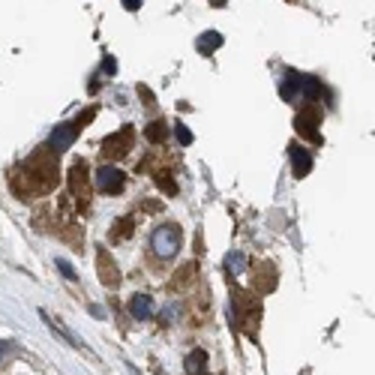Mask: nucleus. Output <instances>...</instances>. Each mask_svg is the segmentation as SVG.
<instances>
[{
	"label": "nucleus",
	"mask_w": 375,
	"mask_h": 375,
	"mask_svg": "<svg viewBox=\"0 0 375 375\" xmlns=\"http://www.w3.org/2000/svg\"><path fill=\"white\" fill-rule=\"evenodd\" d=\"M57 154H51L48 147H42L36 150L34 156L27 159V163H21L15 168V175L13 180H9V186H21L27 180V198L30 196H42V192H48L51 186L57 184Z\"/></svg>",
	"instance_id": "nucleus-1"
},
{
	"label": "nucleus",
	"mask_w": 375,
	"mask_h": 375,
	"mask_svg": "<svg viewBox=\"0 0 375 375\" xmlns=\"http://www.w3.org/2000/svg\"><path fill=\"white\" fill-rule=\"evenodd\" d=\"M180 243H184V229H180L177 222H165L159 225V229H154V234H150V250H154L156 259H175V255L180 252Z\"/></svg>",
	"instance_id": "nucleus-2"
},
{
	"label": "nucleus",
	"mask_w": 375,
	"mask_h": 375,
	"mask_svg": "<svg viewBox=\"0 0 375 375\" xmlns=\"http://www.w3.org/2000/svg\"><path fill=\"white\" fill-rule=\"evenodd\" d=\"M132 126H123V130H117L114 135H109L102 142V156H109V159H121L130 154V147H132Z\"/></svg>",
	"instance_id": "nucleus-3"
},
{
	"label": "nucleus",
	"mask_w": 375,
	"mask_h": 375,
	"mask_svg": "<svg viewBox=\"0 0 375 375\" xmlns=\"http://www.w3.org/2000/svg\"><path fill=\"white\" fill-rule=\"evenodd\" d=\"M96 186H100V192H105V196H121L126 186V175L114 165H102L96 171Z\"/></svg>",
	"instance_id": "nucleus-4"
},
{
	"label": "nucleus",
	"mask_w": 375,
	"mask_h": 375,
	"mask_svg": "<svg viewBox=\"0 0 375 375\" xmlns=\"http://www.w3.org/2000/svg\"><path fill=\"white\" fill-rule=\"evenodd\" d=\"M69 189L72 196L79 198V205L88 210V201H90V177H88V165L84 163H75L69 171Z\"/></svg>",
	"instance_id": "nucleus-5"
},
{
	"label": "nucleus",
	"mask_w": 375,
	"mask_h": 375,
	"mask_svg": "<svg viewBox=\"0 0 375 375\" xmlns=\"http://www.w3.org/2000/svg\"><path fill=\"white\" fill-rule=\"evenodd\" d=\"M318 123H321L318 109H304V111H297V117H294L297 132L304 135V138H309V142H321V135H318Z\"/></svg>",
	"instance_id": "nucleus-6"
},
{
	"label": "nucleus",
	"mask_w": 375,
	"mask_h": 375,
	"mask_svg": "<svg viewBox=\"0 0 375 375\" xmlns=\"http://www.w3.org/2000/svg\"><path fill=\"white\" fill-rule=\"evenodd\" d=\"M75 135H79V126H75V123H60L57 130L51 132V138H48V150L60 154V150H67L75 142Z\"/></svg>",
	"instance_id": "nucleus-7"
},
{
	"label": "nucleus",
	"mask_w": 375,
	"mask_h": 375,
	"mask_svg": "<svg viewBox=\"0 0 375 375\" xmlns=\"http://www.w3.org/2000/svg\"><path fill=\"white\" fill-rule=\"evenodd\" d=\"M96 261H100V280L105 282V285H109V288H117V285H121V273H117V267L111 264V259H109V252H100V259H96Z\"/></svg>",
	"instance_id": "nucleus-8"
},
{
	"label": "nucleus",
	"mask_w": 375,
	"mask_h": 375,
	"mask_svg": "<svg viewBox=\"0 0 375 375\" xmlns=\"http://www.w3.org/2000/svg\"><path fill=\"white\" fill-rule=\"evenodd\" d=\"M292 171H294V177H306L309 171H313V156H309V150L292 147Z\"/></svg>",
	"instance_id": "nucleus-9"
},
{
	"label": "nucleus",
	"mask_w": 375,
	"mask_h": 375,
	"mask_svg": "<svg viewBox=\"0 0 375 375\" xmlns=\"http://www.w3.org/2000/svg\"><path fill=\"white\" fill-rule=\"evenodd\" d=\"M130 313H132V318H138V321H147L150 315H154V297L135 294V297L130 300Z\"/></svg>",
	"instance_id": "nucleus-10"
},
{
	"label": "nucleus",
	"mask_w": 375,
	"mask_h": 375,
	"mask_svg": "<svg viewBox=\"0 0 375 375\" xmlns=\"http://www.w3.org/2000/svg\"><path fill=\"white\" fill-rule=\"evenodd\" d=\"M219 46H222V34H217V30H207V34H201L198 42H196V48H198L205 57H210Z\"/></svg>",
	"instance_id": "nucleus-11"
},
{
	"label": "nucleus",
	"mask_w": 375,
	"mask_h": 375,
	"mask_svg": "<svg viewBox=\"0 0 375 375\" xmlns=\"http://www.w3.org/2000/svg\"><path fill=\"white\" fill-rule=\"evenodd\" d=\"M280 93H282V100H288V102L297 100V96H300V75H297V72H288V75H285Z\"/></svg>",
	"instance_id": "nucleus-12"
},
{
	"label": "nucleus",
	"mask_w": 375,
	"mask_h": 375,
	"mask_svg": "<svg viewBox=\"0 0 375 375\" xmlns=\"http://www.w3.org/2000/svg\"><path fill=\"white\" fill-rule=\"evenodd\" d=\"M205 363H207V351H201V348H196V351H189V357H186V372L189 375H198L201 369H205Z\"/></svg>",
	"instance_id": "nucleus-13"
},
{
	"label": "nucleus",
	"mask_w": 375,
	"mask_h": 375,
	"mask_svg": "<svg viewBox=\"0 0 375 375\" xmlns=\"http://www.w3.org/2000/svg\"><path fill=\"white\" fill-rule=\"evenodd\" d=\"M42 318H46V321H48V327H51V330H55V334H57V336H63V339H67V342H69V346H72V348H84V342H79V339H75V336L69 334V330H67V327H63V325H60V321H57V318H48L46 313H42Z\"/></svg>",
	"instance_id": "nucleus-14"
},
{
	"label": "nucleus",
	"mask_w": 375,
	"mask_h": 375,
	"mask_svg": "<svg viewBox=\"0 0 375 375\" xmlns=\"http://www.w3.org/2000/svg\"><path fill=\"white\" fill-rule=\"evenodd\" d=\"M132 231H135L132 219H117L111 229V240H126V238H132Z\"/></svg>",
	"instance_id": "nucleus-15"
},
{
	"label": "nucleus",
	"mask_w": 375,
	"mask_h": 375,
	"mask_svg": "<svg viewBox=\"0 0 375 375\" xmlns=\"http://www.w3.org/2000/svg\"><path fill=\"white\" fill-rule=\"evenodd\" d=\"M165 135H168V130H165V123L163 121H154V123H150L147 126V138H150V142H165Z\"/></svg>",
	"instance_id": "nucleus-16"
},
{
	"label": "nucleus",
	"mask_w": 375,
	"mask_h": 375,
	"mask_svg": "<svg viewBox=\"0 0 375 375\" xmlns=\"http://www.w3.org/2000/svg\"><path fill=\"white\" fill-rule=\"evenodd\" d=\"M225 267H231L234 273H243V271H246V259H243L240 252H231L229 259H225Z\"/></svg>",
	"instance_id": "nucleus-17"
},
{
	"label": "nucleus",
	"mask_w": 375,
	"mask_h": 375,
	"mask_svg": "<svg viewBox=\"0 0 375 375\" xmlns=\"http://www.w3.org/2000/svg\"><path fill=\"white\" fill-rule=\"evenodd\" d=\"M175 135H177V142L184 144V147H189V144H192V132L186 130L184 123H177V126H175Z\"/></svg>",
	"instance_id": "nucleus-18"
},
{
	"label": "nucleus",
	"mask_w": 375,
	"mask_h": 375,
	"mask_svg": "<svg viewBox=\"0 0 375 375\" xmlns=\"http://www.w3.org/2000/svg\"><path fill=\"white\" fill-rule=\"evenodd\" d=\"M57 271H60L63 276H67V280H75V267H72L67 259H57Z\"/></svg>",
	"instance_id": "nucleus-19"
},
{
	"label": "nucleus",
	"mask_w": 375,
	"mask_h": 375,
	"mask_svg": "<svg viewBox=\"0 0 375 375\" xmlns=\"http://www.w3.org/2000/svg\"><path fill=\"white\" fill-rule=\"evenodd\" d=\"M156 184L163 186V189L168 192V196H175V192H177V186H175V184H171V180H168V175H159V177H156Z\"/></svg>",
	"instance_id": "nucleus-20"
},
{
	"label": "nucleus",
	"mask_w": 375,
	"mask_h": 375,
	"mask_svg": "<svg viewBox=\"0 0 375 375\" xmlns=\"http://www.w3.org/2000/svg\"><path fill=\"white\" fill-rule=\"evenodd\" d=\"M123 9H130V13H138V9H142V4H138V0H126Z\"/></svg>",
	"instance_id": "nucleus-21"
},
{
	"label": "nucleus",
	"mask_w": 375,
	"mask_h": 375,
	"mask_svg": "<svg viewBox=\"0 0 375 375\" xmlns=\"http://www.w3.org/2000/svg\"><path fill=\"white\" fill-rule=\"evenodd\" d=\"M102 69H105V72H114V69H117V67H114V60H105V63H102Z\"/></svg>",
	"instance_id": "nucleus-22"
}]
</instances>
